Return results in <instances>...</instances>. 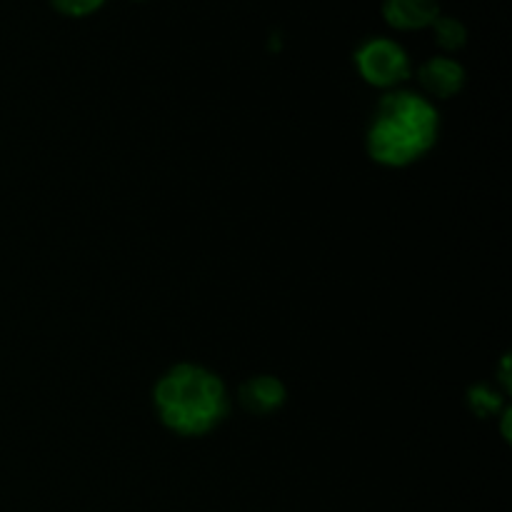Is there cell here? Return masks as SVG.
<instances>
[{
	"instance_id": "obj_1",
	"label": "cell",
	"mask_w": 512,
	"mask_h": 512,
	"mask_svg": "<svg viewBox=\"0 0 512 512\" xmlns=\"http://www.w3.org/2000/svg\"><path fill=\"white\" fill-rule=\"evenodd\" d=\"M438 135V108L413 90H393L375 105L365 148L373 163L385 168H408L435 148Z\"/></svg>"
},
{
	"instance_id": "obj_3",
	"label": "cell",
	"mask_w": 512,
	"mask_h": 512,
	"mask_svg": "<svg viewBox=\"0 0 512 512\" xmlns=\"http://www.w3.org/2000/svg\"><path fill=\"white\" fill-rule=\"evenodd\" d=\"M360 78L375 88H395L410 78V58L403 45L390 38H370L355 50Z\"/></svg>"
},
{
	"instance_id": "obj_5",
	"label": "cell",
	"mask_w": 512,
	"mask_h": 512,
	"mask_svg": "<svg viewBox=\"0 0 512 512\" xmlns=\"http://www.w3.org/2000/svg\"><path fill=\"white\" fill-rule=\"evenodd\" d=\"M418 80L430 98L450 100L465 88V68L448 55H435L420 65Z\"/></svg>"
},
{
	"instance_id": "obj_2",
	"label": "cell",
	"mask_w": 512,
	"mask_h": 512,
	"mask_svg": "<svg viewBox=\"0 0 512 512\" xmlns=\"http://www.w3.org/2000/svg\"><path fill=\"white\" fill-rule=\"evenodd\" d=\"M153 405L170 433L203 438L228 418L230 398L218 373L198 363H178L155 383Z\"/></svg>"
},
{
	"instance_id": "obj_9",
	"label": "cell",
	"mask_w": 512,
	"mask_h": 512,
	"mask_svg": "<svg viewBox=\"0 0 512 512\" xmlns=\"http://www.w3.org/2000/svg\"><path fill=\"white\" fill-rule=\"evenodd\" d=\"M55 5V10H60L63 15H73V18H83V15L95 13L105 0H50Z\"/></svg>"
},
{
	"instance_id": "obj_7",
	"label": "cell",
	"mask_w": 512,
	"mask_h": 512,
	"mask_svg": "<svg viewBox=\"0 0 512 512\" xmlns=\"http://www.w3.org/2000/svg\"><path fill=\"white\" fill-rule=\"evenodd\" d=\"M433 33L435 43L443 50H450V53L465 48V43H468V30H465V25L460 23L458 18H453V15H438L433 23Z\"/></svg>"
},
{
	"instance_id": "obj_4",
	"label": "cell",
	"mask_w": 512,
	"mask_h": 512,
	"mask_svg": "<svg viewBox=\"0 0 512 512\" xmlns=\"http://www.w3.org/2000/svg\"><path fill=\"white\" fill-rule=\"evenodd\" d=\"M285 400H288V388L275 375H253L238 388L240 408L250 415H258V418L278 413Z\"/></svg>"
},
{
	"instance_id": "obj_8",
	"label": "cell",
	"mask_w": 512,
	"mask_h": 512,
	"mask_svg": "<svg viewBox=\"0 0 512 512\" xmlns=\"http://www.w3.org/2000/svg\"><path fill=\"white\" fill-rule=\"evenodd\" d=\"M503 393H498L495 388L490 385L478 383L468 390V405L478 418H493L503 410Z\"/></svg>"
},
{
	"instance_id": "obj_6",
	"label": "cell",
	"mask_w": 512,
	"mask_h": 512,
	"mask_svg": "<svg viewBox=\"0 0 512 512\" xmlns=\"http://www.w3.org/2000/svg\"><path fill=\"white\" fill-rule=\"evenodd\" d=\"M383 15L398 30H420L435 23L440 15L438 0H385Z\"/></svg>"
}]
</instances>
